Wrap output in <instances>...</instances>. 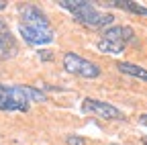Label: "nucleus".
Listing matches in <instances>:
<instances>
[{"label": "nucleus", "instance_id": "nucleus-1", "mask_svg": "<svg viewBox=\"0 0 147 145\" xmlns=\"http://www.w3.org/2000/svg\"><path fill=\"white\" fill-rule=\"evenodd\" d=\"M59 6L69 10L78 23H82L86 27H92V29H102V27L108 29L110 23L115 21V16L110 12H102L92 2H88V0H61Z\"/></svg>", "mask_w": 147, "mask_h": 145}, {"label": "nucleus", "instance_id": "nucleus-2", "mask_svg": "<svg viewBox=\"0 0 147 145\" xmlns=\"http://www.w3.org/2000/svg\"><path fill=\"white\" fill-rule=\"evenodd\" d=\"M29 96L25 86H6L0 84V111H29Z\"/></svg>", "mask_w": 147, "mask_h": 145}, {"label": "nucleus", "instance_id": "nucleus-3", "mask_svg": "<svg viewBox=\"0 0 147 145\" xmlns=\"http://www.w3.org/2000/svg\"><path fill=\"white\" fill-rule=\"evenodd\" d=\"M63 67H65V71H69V74L80 76V78H88V80L100 76V67L94 61L78 55V53H71V51H67L63 55Z\"/></svg>", "mask_w": 147, "mask_h": 145}, {"label": "nucleus", "instance_id": "nucleus-4", "mask_svg": "<svg viewBox=\"0 0 147 145\" xmlns=\"http://www.w3.org/2000/svg\"><path fill=\"white\" fill-rule=\"evenodd\" d=\"M82 113L94 115V117L104 119V121H123V119H125L123 111H119L117 106L108 104V102H104V100H96V98H84V102H82Z\"/></svg>", "mask_w": 147, "mask_h": 145}, {"label": "nucleus", "instance_id": "nucleus-5", "mask_svg": "<svg viewBox=\"0 0 147 145\" xmlns=\"http://www.w3.org/2000/svg\"><path fill=\"white\" fill-rule=\"evenodd\" d=\"M18 33L31 45H47L55 37L51 27H31V25H23V23H18Z\"/></svg>", "mask_w": 147, "mask_h": 145}, {"label": "nucleus", "instance_id": "nucleus-6", "mask_svg": "<svg viewBox=\"0 0 147 145\" xmlns=\"http://www.w3.org/2000/svg\"><path fill=\"white\" fill-rule=\"evenodd\" d=\"M21 23L23 25H31V27H51L45 12L35 6V4H25L21 6Z\"/></svg>", "mask_w": 147, "mask_h": 145}, {"label": "nucleus", "instance_id": "nucleus-7", "mask_svg": "<svg viewBox=\"0 0 147 145\" xmlns=\"http://www.w3.org/2000/svg\"><path fill=\"white\" fill-rule=\"evenodd\" d=\"M16 53V41L10 35V29L4 21H0V59H8Z\"/></svg>", "mask_w": 147, "mask_h": 145}, {"label": "nucleus", "instance_id": "nucleus-8", "mask_svg": "<svg viewBox=\"0 0 147 145\" xmlns=\"http://www.w3.org/2000/svg\"><path fill=\"white\" fill-rule=\"evenodd\" d=\"M135 33L131 27H125V25H115V27H108L102 31V39H108V41H119V43H129L133 41Z\"/></svg>", "mask_w": 147, "mask_h": 145}, {"label": "nucleus", "instance_id": "nucleus-9", "mask_svg": "<svg viewBox=\"0 0 147 145\" xmlns=\"http://www.w3.org/2000/svg\"><path fill=\"white\" fill-rule=\"evenodd\" d=\"M104 6H113V8H121V10H127V12H133V14L147 16V6H143L139 2H133V0H110V2H104Z\"/></svg>", "mask_w": 147, "mask_h": 145}, {"label": "nucleus", "instance_id": "nucleus-10", "mask_svg": "<svg viewBox=\"0 0 147 145\" xmlns=\"http://www.w3.org/2000/svg\"><path fill=\"white\" fill-rule=\"evenodd\" d=\"M117 67H119V71H123V74H127V76H133V78H137V80L147 82V69L141 67V65H137V63H131V61H119Z\"/></svg>", "mask_w": 147, "mask_h": 145}, {"label": "nucleus", "instance_id": "nucleus-11", "mask_svg": "<svg viewBox=\"0 0 147 145\" xmlns=\"http://www.w3.org/2000/svg\"><path fill=\"white\" fill-rule=\"evenodd\" d=\"M98 51L102 53H113V55H119V53L125 51V43H119V41H108V39H100L96 43Z\"/></svg>", "mask_w": 147, "mask_h": 145}, {"label": "nucleus", "instance_id": "nucleus-12", "mask_svg": "<svg viewBox=\"0 0 147 145\" xmlns=\"http://www.w3.org/2000/svg\"><path fill=\"white\" fill-rule=\"evenodd\" d=\"M25 90H27L29 100H35V102H45V100H47V96L41 92V90H37V88H33V86H25Z\"/></svg>", "mask_w": 147, "mask_h": 145}, {"label": "nucleus", "instance_id": "nucleus-13", "mask_svg": "<svg viewBox=\"0 0 147 145\" xmlns=\"http://www.w3.org/2000/svg\"><path fill=\"white\" fill-rule=\"evenodd\" d=\"M65 143L67 145H86V139L80 137V135H67L65 137Z\"/></svg>", "mask_w": 147, "mask_h": 145}, {"label": "nucleus", "instance_id": "nucleus-14", "mask_svg": "<svg viewBox=\"0 0 147 145\" xmlns=\"http://www.w3.org/2000/svg\"><path fill=\"white\" fill-rule=\"evenodd\" d=\"M139 123H141V125H143V127H147V113H145V115H141V117H139Z\"/></svg>", "mask_w": 147, "mask_h": 145}, {"label": "nucleus", "instance_id": "nucleus-15", "mask_svg": "<svg viewBox=\"0 0 147 145\" xmlns=\"http://www.w3.org/2000/svg\"><path fill=\"white\" fill-rule=\"evenodd\" d=\"M8 6V2H6V0H0V10H4Z\"/></svg>", "mask_w": 147, "mask_h": 145}, {"label": "nucleus", "instance_id": "nucleus-16", "mask_svg": "<svg viewBox=\"0 0 147 145\" xmlns=\"http://www.w3.org/2000/svg\"><path fill=\"white\" fill-rule=\"evenodd\" d=\"M141 141H143V145H147V137H143V139H141Z\"/></svg>", "mask_w": 147, "mask_h": 145}]
</instances>
